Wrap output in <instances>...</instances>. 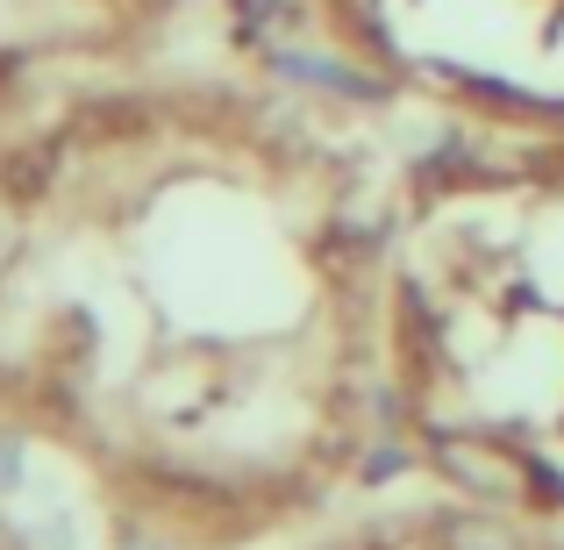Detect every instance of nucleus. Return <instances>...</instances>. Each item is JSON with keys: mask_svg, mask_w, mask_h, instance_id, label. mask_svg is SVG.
I'll return each mask as SVG.
<instances>
[{"mask_svg": "<svg viewBox=\"0 0 564 550\" xmlns=\"http://www.w3.org/2000/svg\"><path fill=\"white\" fill-rule=\"evenodd\" d=\"M14 472H22V457H14V436H0V486H14Z\"/></svg>", "mask_w": 564, "mask_h": 550, "instance_id": "obj_5", "label": "nucleus"}, {"mask_svg": "<svg viewBox=\"0 0 564 550\" xmlns=\"http://www.w3.org/2000/svg\"><path fill=\"white\" fill-rule=\"evenodd\" d=\"M14 244H22V215H14V201L0 193V265L14 258Z\"/></svg>", "mask_w": 564, "mask_h": 550, "instance_id": "obj_4", "label": "nucleus"}, {"mask_svg": "<svg viewBox=\"0 0 564 550\" xmlns=\"http://www.w3.org/2000/svg\"><path fill=\"white\" fill-rule=\"evenodd\" d=\"M279 72H293V79H307V86H329V94H379V86L358 79L350 65H329V57H307V51H279Z\"/></svg>", "mask_w": 564, "mask_h": 550, "instance_id": "obj_3", "label": "nucleus"}, {"mask_svg": "<svg viewBox=\"0 0 564 550\" xmlns=\"http://www.w3.org/2000/svg\"><path fill=\"white\" fill-rule=\"evenodd\" d=\"M436 457H443V472H451L465 494H479V500H514V494H522V465H514V451H494V443L451 436Z\"/></svg>", "mask_w": 564, "mask_h": 550, "instance_id": "obj_1", "label": "nucleus"}, {"mask_svg": "<svg viewBox=\"0 0 564 550\" xmlns=\"http://www.w3.org/2000/svg\"><path fill=\"white\" fill-rule=\"evenodd\" d=\"M443 550H522L514 537V522H500V515H451V522L436 529Z\"/></svg>", "mask_w": 564, "mask_h": 550, "instance_id": "obj_2", "label": "nucleus"}]
</instances>
